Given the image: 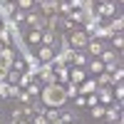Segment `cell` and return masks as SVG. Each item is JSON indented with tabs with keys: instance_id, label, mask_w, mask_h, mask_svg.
I'll list each match as a JSON object with an SVG mask.
<instances>
[{
	"instance_id": "44",
	"label": "cell",
	"mask_w": 124,
	"mask_h": 124,
	"mask_svg": "<svg viewBox=\"0 0 124 124\" xmlns=\"http://www.w3.org/2000/svg\"><path fill=\"white\" fill-rule=\"evenodd\" d=\"M8 3H15V0H8Z\"/></svg>"
},
{
	"instance_id": "1",
	"label": "cell",
	"mask_w": 124,
	"mask_h": 124,
	"mask_svg": "<svg viewBox=\"0 0 124 124\" xmlns=\"http://www.w3.org/2000/svg\"><path fill=\"white\" fill-rule=\"evenodd\" d=\"M40 94H42V102L47 107H62L67 102V94H65V85H45V89H40Z\"/></svg>"
},
{
	"instance_id": "18",
	"label": "cell",
	"mask_w": 124,
	"mask_h": 124,
	"mask_svg": "<svg viewBox=\"0 0 124 124\" xmlns=\"http://www.w3.org/2000/svg\"><path fill=\"white\" fill-rule=\"evenodd\" d=\"M67 20H72L75 25H79V23H85V13H82V10H70Z\"/></svg>"
},
{
	"instance_id": "35",
	"label": "cell",
	"mask_w": 124,
	"mask_h": 124,
	"mask_svg": "<svg viewBox=\"0 0 124 124\" xmlns=\"http://www.w3.org/2000/svg\"><path fill=\"white\" fill-rule=\"evenodd\" d=\"M10 70H15V72H20V75H23V72H25V62H23V60H15Z\"/></svg>"
},
{
	"instance_id": "43",
	"label": "cell",
	"mask_w": 124,
	"mask_h": 124,
	"mask_svg": "<svg viewBox=\"0 0 124 124\" xmlns=\"http://www.w3.org/2000/svg\"><path fill=\"white\" fill-rule=\"evenodd\" d=\"M13 124H27V122H15V119H13Z\"/></svg>"
},
{
	"instance_id": "33",
	"label": "cell",
	"mask_w": 124,
	"mask_h": 124,
	"mask_svg": "<svg viewBox=\"0 0 124 124\" xmlns=\"http://www.w3.org/2000/svg\"><path fill=\"white\" fill-rule=\"evenodd\" d=\"M13 23H15V25L25 23V13H23V10H17V8H15V13H13Z\"/></svg>"
},
{
	"instance_id": "42",
	"label": "cell",
	"mask_w": 124,
	"mask_h": 124,
	"mask_svg": "<svg viewBox=\"0 0 124 124\" xmlns=\"http://www.w3.org/2000/svg\"><path fill=\"white\" fill-rule=\"evenodd\" d=\"M5 77H8V67L0 65V82H5Z\"/></svg>"
},
{
	"instance_id": "37",
	"label": "cell",
	"mask_w": 124,
	"mask_h": 124,
	"mask_svg": "<svg viewBox=\"0 0 124 124\" xmlns=\"http://www.w3.org/2000/svg\"><path fill=\"white\" fill-rule=\"evenodd\" d=\"M112 97H117V102H122V97H124V87H122V85H117V87H114V92H112Z\"/></svg>"
},
{
	"instance_id": "41",
	"label": "cell",
	"mask_w": 124,
	"mask_h": 124,
	"mask_svg": "<svg viewBox=\"0 0 124 124\" xmlns=\"http://www.w3.org/2000/svg\"><path fill=\"white\" fill-rule=\"evenodd\" d=\"M75 104H77V107H87V97H82V94H79V97L75 99Z\"/></svg>"
},
{
	"instance_id": "28",
	"label": "cell",
	"mask_w": 124,
	"mask_h": 124,
	"mask_svg": "<svg viewBox=\"0 0 124 124\" xmlns=\"http://www.w3.org/2000/svg\"><path fill=\"white\" fill-rule=\"evenodd\" d=\"M122 79H124V70L117 67L114 72H112V85H114V82H117V85H122Z\"/></svg>"
},
{
	"instance_id": "39",
	"label": "cell",
	"mask_w": 124,
	"mask_h": 124,
	"mask_svg": "<svg viewBox=\"0 0 124 124\" xmlns=\"http://www.w3.org/2000/svg\"><path fill=\"white\" fill-rule=\"evenodd\" d=\"M30 124H47V119H45V114H35L30 119Z\"/></svg>"
},
{
	"instance_id": "15",
	"label": "cell",
	"mask_w": 124,
	"mask_h": 124,
	"mask_svg": "<svg viewBox=\"0 0 124 124\" xmlns=\"http://www.w3.org/2000/svg\"><path fill=\"white\" fill-rule=\"evenodd\" d=\"M92 37H94V40H104V37H112V30H109V27H104V25H99V27L94 30V32H92Z\"/></svg>"
},
{
	"instance_id": "32",
	"label": "cell",
	"mask_w": 124,
	"mask_h": 124,
	"mask_svg": "<svg viewBox=\"0 0 124 124\" xmlns=\"http://www.w3.org/2000/svg\"><path fill=\"white\" fill-rule=\"evenodd\" d=\"M60 122H62V124H72V122H77V119H75L72 112H62V114H60Z\"/></svg>"
},
{
	"instance_id": "9",
	"label": "cell",
	"mask_w": 124,
	"mask_h": 124,
	"mask_svg": "<svg viewBox=\"0 0 124 124\" xmlns=\"http://www.w3.org/2000/svg\"><path fill=\"white\" fill-rule=\"evenodd\" d=\"M119 109H122V102H117L114 107H104V119L112 124V122H117V119H122L119 117Z\"/></svg>"
},
{
	"instance_id": "17",
	"label": "cell",
	"mask_w": 124,
	"mask_h": 124,
	"mask_svg": "<svg viewBox=\"0 0 124 124\" xmlns=\"http://www.w3.org/2000/svg\"><path fill=\"white\" fill-rule=\"evenodd\" d=\"M109 30H112V35H119L122 30H124V17H114L112 25H109Z\"/></svg>"
},
{
	"instance_id": "24",
	"label": "cell",
	"mask_w": 124,
	"mask_h": 124,
	"mask_svg": "<svg viewBox=\"0 0 124 124\" xmlns=\"http://www.w3.org/2000/svg\"><path fill=\"white\" fill-rule=\"evenodd\" d=\"M92 119H104V104H94L92 107Z\"/></svg>"
},
{
	"instance_id": "25",
	"label": "cell",
	"mask_w": 124,
	"mask_h": 124,
	"mask_svg": "<svg viewBox=\"0 0 124 124\" xmlns=\"http://www.w3.org/2000/svg\"><path fill=\"white\" fill-rule=\"evenodd\" d=\"M52 42H55V32H50V30H42V45L52 47Z\"/></svg>"
},
{
	"instance_id": "13",
	"label": "cell",
	"mask_w": 124,
	"mask_h": 124,
	"mask_svg": "<svg viewBox=\"0 0 124 124\" xmlns=\"http://www.w3.org/2000/svg\"><path fill=\"white\" fill-rule=\"evenodd\" d=\"M70 82H72V85H82V82H85V70H82V67L70 70Z\"/></svg>"
},
{
	"instance_id": "3",
	"label": "cell",
	"mask_w": 124,
	"mask_h": 124,
	"mask_svg": "<svg viewBox=\"0 0 124 124\" xmlns=\"http://www.w3.org/2000/svg\"><path fill=\"white\" fill-rule=\"evenodd\" d=\"M114 10H117L114 0H109V3H102V5H97V8H94V13H97L99 17H114Z\"/></svg>"
},
{
	"instance_id": "27",
	"label": "cell",
	"mask_w": 124,
	"mask_h": 124,
	"mask_svg": "<svg viewBox=\"0 0 124 124\" xmlns=\"http://www.w3.org/2000/svg\"><path fill=\"white\" fill-rule=\"evenodd\" d=\"M32 79H35V77L30 75V72H23V75H20V79H17V87H20V85H23V87H27Z\"/></svg>"
},
{
	"instance_id": "8",
	"label": "cell",
	"mask_w": 124,
	"mask_h": 124,
	"mask_svg": "<svg viewBox=\"0 0 124 124\" xmlns=\"http://www.w3.org/2000/svg\"><path fill=\"white\" fill-rule=\"evenodd\" d=\"M40 13H42L45 17L57 15V3H55V0H42V3H40Z\"/></svg>"
},
{
	"instance_id": "19",
	"label": "cell",
	"mask_w": 124,
	"mask_h": 124,
	"mask_svg": "<svg viewBox=\"0 0 124 124\" xmlns=\"http://www.w3.org/2000/svg\"><path fill=\"white\" fill-rule=\"evenodd\" d=\"M0 42H3L5 47H8L10 42H13V35H10V30H8L5 25H0Z\"/></svg>"
},
{
	"instance_id": "26",
	"label": "cell",
	"mask_w": 124,
	"mask_h": 124,
	"mask_svg": "<svg viewBox=\"0 0 124 124\" xmlns=\"http://www.w3.org/2000/svg\"><path fill=\"white\" fill-rule=\"evenodd\" d=\"M17 79H20V72L8 70V77H5V82H8V85H17Z\"/></svg>"
},
{
	"instance_id": "45",
	"label": "cell",
	"mask_w": 124,
	"mask_h": 124,
	"mask_svg": "<svg viewBox=\"0 0 124 124\" xmlns=\"http://www.w3.org/2000/svg\"><path fill=\"white\" fill-rule=\"evenodd\" d=\"M55 3H62V0H55Z\"/></svg>"
},
{
	"instance_id": "10",
	"label": "cell",
	"mask_w": 124,
	"mask_h": 124,
	"mask_svg": "<svg viewBox=\"0 0 124 124\" xmlns=\"http://www.w3.org/2000/svg\"><path fill=\"white\" fill-rule=\"evenodd\" d=\"M13 62H15V52H13L10 47H3V50H0V65H5V67L10 70V67H13Z\"/></svg>"
},
{
	"instance_id": "34",
	"label": "cell",
	"mask_w": 124,
	"mask_h": 124,
	"mask_svg": "<svg viewBox=\"0 0 124 124\" xmlns=\"http://www.w3.org/2000/svg\"><path fill=\"white\" fill-rule=\"evenodd\" d=\"M17 99H20V104H30V102H32V97L27 94L25 89H20V94H17Z\"/></svg>"
},
{
	"instance_id": "5",
	"label": "cell",
	"mask_w": 124,
	"mask_h": 124,
	"mask_svg": "<svg viewBox=\"0 0 124 124\" xmlns=\"http://www.w3.org/2000/svg\"><path fill=\"white\" fill-rule=\"evenodd\" d=\"M42 65H47V62H52V57H55V47H47V45H40V50H37V55H35Z\"/></svg>"
},
{
	"instance_id": "20",
	"label": "cell",
	"mask_w": 124,
	"mask_h": 124,
	"mask_svg": "<svg viewBox=\"0 0 124 124\" xmlns=\"http://www.w3.org/2000/svg\"><path fill=\"white\" fill-rule=\"evenodd\" d=\"M15 8L23 10V13H27V10L35 8V0H15Z\"/></svg>"
},
{
	"instance_id": "31",
	"label": "cell",
	"mask_w": 124,
	"mask_h": 124,
	"mask_svg": "<svg viewBox=\"0 0 124 124\" xmlns=\"http://www.w3.org/2000/svg\"><path fill=\"white\" fill-rule=\"evenodd\" d=\"M65 94H67V97H77V94H79L77 85H72V82H67V87H65Z\"/></svg>"
},
{
	"instance_id": "30",
	"label": "cell",
	"mask_w": 124,
	"mask_h": 124,
	"mask_svg": "<svg viewBox=\"0 0 124 124\" xmlns=\"http://www.w3.org/2000/svg\"><path fill=\"white\" fill-rule=\"evenodd\" d=\"M70 10H72V8H70V3H67V0L57 3V13H60V15H70Z\"/></svg>"
},
{
	"instance_id": "47",
	"label": "cell",
	"mask_w": 124,
	"mask_h": 124,
	"mask_svg": "<svg viewBox=\"0 0 124 124\" xmlns=\"http://www.w3.org/2000/svg\"><path fill=\"white\" fill-rule=\"evenodd\" d=\"M72 124H77V122H72Z\"/></svg>"
},
{
	"instance_id": "12",
	"label": "cell",
	"mask_w": 124,
	"mask_h": 124,
	"mask_svg": "<svg viewBox=\"0 0 124 124\" xmlns=\"http://www.w3.org/2000/svg\"><path fill=\"white\" fill-rule=\"evenodd\" d=\"M99 57H102V65H119V62H117V55H114V50H107V47H104Z\"/></svg>"
},
{
	"instance_id": "16",
	"label": "cell",
	"mask_w": 124,
	"mask_h": 124,
	"mask_svg": "<svg viewBox=\"0 0 124 124\" xmlns=\"http://www.w3.org/2000/svg\"><path fill=\"white\" fill-rule=\"evenodd\" d=\"M27 42L30 45H42V32H40V30H30L27 32Z\"/></svg>"
},
{
	"instance_id": "40",
	"label": "cell",
	"mask_w": 124,
	"mask_h": 124,
	"mask_svg": "<svg viewBox=\"0 0 124 124\" xmlns=\"http://www.w3.org/2000/svg\"><path fill=\"white\" fill-rule=\"evenodd\" d=\"M72 10H82V0H67Z\"/></svg>"
},
{
	"instance_id": "4",
	"label": "cell",
	"mask_w": 124,
	"mask_h": 124,
	"mask_svg": "<svg viewBox=\"0 0 124 124\" xmlns=\"http://www.w3.org/2000/svg\"><path fill=\"white\" fill-rule=\"evenodd\" d=\"M94 97H97V102H99V104H104V107L114 102V97H112V89H109V87H97Z\"/></svg>"
},
{
	"instance_id": "29",
	"label": "cell",
	"mask_w": 124,
	"mask_h": 124,
	"mask_svg": "<svg viewBox=\"0 0 124 124\" xmlns=\"http://www.w3.org/2000/svg\"><path fill=\"white\" fill-rule=\"evenodd\" d=\"M25 92H27L30 97H37V94H40V85H35V79H32V82L25 87Z\"/></svg>"
},
{
	"instance_id": "2",
	"label": "cell",
	"mask_w": 124,
	"mask_h": 124,
	"mask_svg": "<svg viewBox=\"0 0 124 124\" xmlns=\"http://www.w3.org/2000/svg\"><path fill=\"white\" fill-rule=\"evenodd\" d=\"M67 37H70V47L75 50V52H77V50H87V40L89 37L82 32V30H75V32H70Z\"/></svg>"
},
{
	"instance_id": "7",
	"label": "cell",
	"mask_w": 124,
	"mask_h": 124,
	"mask_svg": "<svg viewBox=\"0 0 124 124\" xmlns=\"http://www.w3.org/2000/svg\"><path fill=\"white\" fill-rule=\"evenodd\" d=\"M77 89H79L82 97H89V94H94V92H97V82H94V79H85L82 85H77Z\"/></svg>"
},
{
	"instance_id": "21",
	"label": "cell",
	"mask_w": 124,
	"mask_h": 124,
	"mask_svg": "<svg viewBox=\"0 0 124 124\" xmlns=\"http://www.w3.org/2000/svg\"><path fill=\"white\" fill-rule=\"evenodd\" d=\"M97 87H109L112 85V75H107V72H102V75H97Z\"/></svg>"
},
{
	"instance_id": "11",
	"label": "cell",
	"mask_w": 124,
	"mask_h": 124,
	"mask_svg": "<svg viewBox=\"0 0 124 124\" xmlns=\"http://www.w3.org/2000/svg\"><path fill=\"white\" fill-rule=\"evenodd\" d=\"M102 50H104V45H102V40H94V37H89V40H87V52H89L92 57L102 55Z\"/></svg>"
},
{
	"instance_id": "6",
	"label": "cell",
	"mask_w": 124,
	"mask_h": 124,
	"mask_svg": "<svg viewBox=\"0 0 124 124\" xmlns=\"http://www.w3.org/2000/svg\"><path fill=\"white\" fill-rule=\"evenodd\" d=\"M40 79H42L45 85H55V82H57V79H55V70L50 67V62L40 67Z\"/></svg>"
},
{
	"instance_id": "38",
	"label": "cell",
	"mask_w": 124,
	"mask_h": 124,
	"mask_svg": "<svg viewBox=\"0 0 124 124\" xmlns=\"http://www.w3.org/2000/svg\"><path fill=\"white\" fill-rule=\"evenodd\" d=\"M112 37H114V50H122V47H124V37H122V32H119V35H112Z\"/></svg>"
},
{
	"instance_id": "36",
	"label": "cell",
	"mask_w": 124,
	"mask_h": 124,
	"mask_svg": "<svg viewBox=\"0 0 124 124\" xmlns=\"http://www.w3.org/2000/svg\"><path fill=\"white\" fill-rule=\"evenodd\" d=\"M0 97H10V85H8V82H0Z\"/></svg>"
},
{
	"instance_id": "23",
	"label": "cell",
	"mask_w": 124,
	"mask_h": 124,
	"mask_svg": "<svg viewBox=\"0 0 124 124\" xmlns=\"http://www.w3.org/2000/svg\"><path fill=\"white\" fill-rule=\"evenodd\" d=\"M72 65L75 67H87V57L82 52H75V57H72Z\"/></svg>"
},
{
	"instance_id": "46",
	"label": "cell",
	"mask_w": 124,
	"mask_h": 124,
	"mask_svg": "<svg viewBox=\"0 0 124 124\" xmlns=\"http://www.w3.org/2000/svg\"><path fill=\"white\" fill-rule=\"evenodd\" d=\"M117 3H122V0H117Z\"/></svg>"
},
{
	"instance_id": "14",
	"label": "cell",
	"mask_w": 124,
	"mask_h": 124,
	"mask_svg": "<svg viewBox=\"0 0 124 124\" xmlns=\"http://www.w3.org/2000/svg\"><path fill=\"white\" fill-rule=\"evenodd\" d=\"M13 13H15V3H3L0 5V17H3V23L13 17Z\"/></svg>"
},
{
	"instance_id": "22",
	"label": "cell",
	"mask_w": 124,
	"mask_h": 124,
	"mask_svg": "<svg viewBox=\"0 0 124 124\" xmlns=\"http://www.w3.org/2000/svg\"><path fill=\"white\" fill-rule=\"evenodd\" d=\"M87 67H89L92 72H94V75H102V72H104V65H102V60H92Z\"/></svg>"
}]
</instances>
